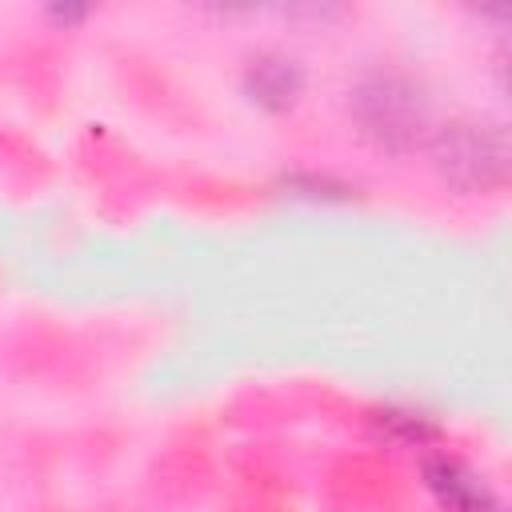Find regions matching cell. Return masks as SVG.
Segmentation results:
<instances>
[{
	"label": "cell",
	"instance_id": "3957f363",
	"mask_svg": "<svg viewBox=\"0 0 512 512\" xmlns=\"http://www.w3.org/2000/svg\"><path fill=\"white\" fill-rule=\"evenodd\" d=\"M424 484L436 496L444 512H504L500 496L488 488L484 476H476L464 460L456 456H428L424 460Z\"/></svg>",
	"mask_w": 512,
	"mask_h": 512
},
{
	"label": "cell",
	"instance_id": "6da1fadb",
	"mask_svg": "<svg viewBox=\"0 0 512 512\" xmlns=\"http://www.w3.org/2000/svg\"><path fill=\"white\" fill-rule=\"evenodd\" d=\"M352 112L360 120V132L372 136L388 152L408 148L424 124L420 88L404 72H392V68H376L360 76L352 92Z\"/></svg>",
	"mask_w": 512,
	"mask_h": 512
},
{
	"label": "cell",
	"instance_id": "277c9868",
	"mask_svg": "<svg viewBox=\"0 0 512 512\" xmlns=\"http://www.w3.org/2000/svg\"><path fill=\"white\" fill-rule=\"evenodd\" d=\"M300 88H304V72L284 52H256L244 64V92L252 104H260L268 112L292 108L300 100Z\"/></svg>",
	"mask_w": 512,
	"mask_h": 512
},
{
	"label": "cell",
	"instance_id": "7a4b0ae2",
	"mask_svg": "<svg viewBox=\"0 0 512 512\" xmlns=\"http://www.w3.org/2000/svg\"><path fill=\"white\" fill-rule=\"evenodd\" d=\"M432 156L440 164V172L460 184V188H488L504 176V132L496 124H480V120H452L436 132Z\"/></svg>",
	"mask_w": 512,
	"mask_h": 512
},
{
	"label": "cell",
	"instance_id": "5b68a950",
	"mask_svg": "<svg viewBox=\"0 0 512 512\" xmlns=\"http://www.w3.org/2000/svg\"><path fill=\"white\" fill-rule=\"evenodd\" d=\"M380 428L404 444H424L436 436V424H428L420 412H404V408H384L380 412Z\"/></svg>",
	"mask_w": 512,
	"mask_h": 512
}]
</instances>
